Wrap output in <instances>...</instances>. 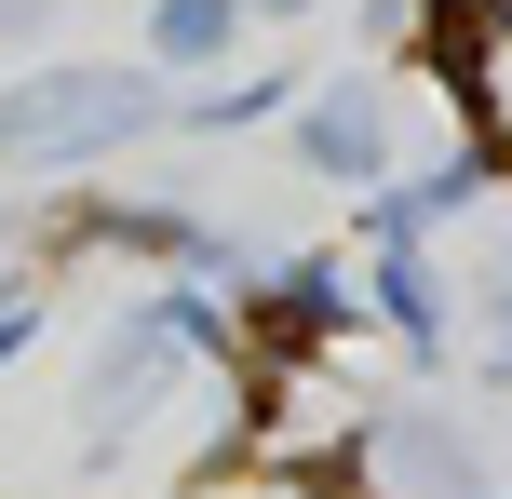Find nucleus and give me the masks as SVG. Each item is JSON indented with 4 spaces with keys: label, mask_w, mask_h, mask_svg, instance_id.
I'll use <instances>...</instances> for the list:
<instances>
[{
    "label": "nucleus",
    "mask_w": 512,
    "mask_h": 499,
    "mask_svg": "<svg viewBox=\"0 0 512 499\" xmlns=\"http://www.w3.org/2000/svg\"><path fill=\"white\" fill-rule=\"evenodd\" d=\"M310 162H324V176H378V108H364L351 81L310 108Z\"/></svg>",
    "instance_id": "3"
},
{
    "label": "nucleus",
    "mask_w": 512,
    "mask_h": 499,
    "mask_svg": "<svg viewBox=\"0 0 512 499\" xmlns=\"http://www.w3.org/2000/svg\"><path fill=\"white\" fill-rule=\"evenodd\" d=\"M256 14H310V0H256Z\"/></svg>",
    "instance_id": "6"
},
{
    "label": "nucleus",
    "mask_w": 512,
    "mask_h": 499,
    "mask_svg": "<svg viewBox=\"0 0 512 499\" xmlns=\"http://www.w3.org/2000/svg\"><path fill=\"white\" fill-rule=\"evenodd\" d=\"M14 338H27V297H0V351H14Z\"/></svg>",
    "instance_id": "5"
},
{
    "label": "nucleus",
    "mask_w": 512,
    "mask_h": 499,
    "mask_svg": "<svg viewBox=\"0 0 512 499\" xmlns=\"http://www.w3.org/2000/svg\"><path fill=\"white\" fill-rule=\"evenodd\" d=\"M216 338V311H189V297H162V311H135L122 338H108V365H95V419H122V405H149L162 392V365L176 351H203Z\"/></svg>",
    "instance_id": "2"
},
{
    "label": "nucleus",
    "mask_w": 512,
    "mask_h": 499,
    "mask_svg": "<svg viewBox=\"0 0 512 499\" xmlns=\"http://www.w3.org/2000/svg\"><path fill=\"white\" fill-rule=\"evenodd\" d=\"M230 14H243V0H162V14H149V41L176 54V68H203V54H230Z\"/></svg>",
    "instance_id": "4"
},
{
    "label": "nucleus",
    "mask_w": 512,
    "mask_h": 499,
    "mask_svg": "<svg viewBox=\"0 0 512 499\" xmlns=\"http://www.w3.org/2000/svg\"><path fill=\"white\" fill-rule=\"evenodd\" d=\"M499 27H512V0H499Z\"/></svg>",
    "instance_id": "7"
},
{
    "label": "nucleus",
    "mask_w": 512,
    "mask_h": 499,
    "mask_svg": "<svg viewBox=\"0 0 512 499\" xmlns=\"http://www.w3.org/2000/svg\"><path fill=\"white\" fill-rule=\"evenodd\" d=\"M135 122H162V95L135 68H41V81L0 95V149L14 162H95V149H122Z\"/></svg>",
    "instance_id": "1"
}]
</instances>
